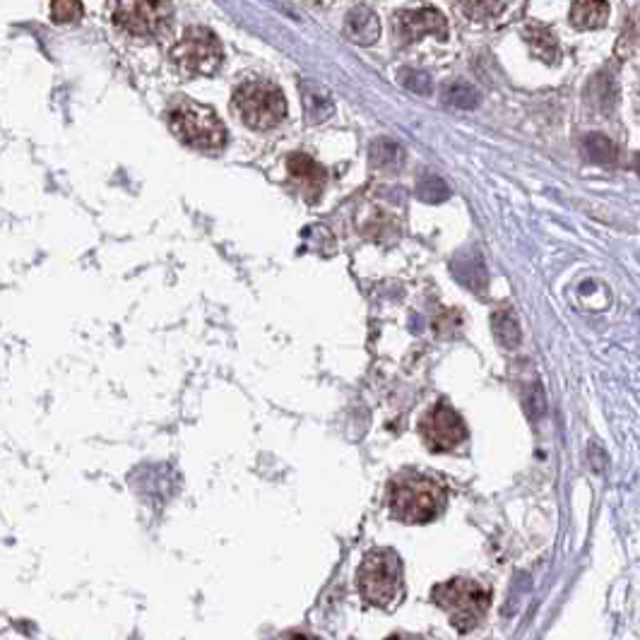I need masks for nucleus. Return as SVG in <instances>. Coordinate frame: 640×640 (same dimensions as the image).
I'll return each instance as SVG.
<instances>
[{"label":"nucleus","instance_id":"f257e3e1","mask_svg":"<svg viewBox=\"0 0 640 640\" xmlns=\"http://www.w3.org/2000/svg\"><path fill=\"white\" fill-rule=\"evenodd\" d=\"M388 506L402 523H431L446 506V491L434 479L407 475L390 484Z\"/></svg>","mask_w":640,"mask_h":640},{"label":"nucleus","instance_id":"f03ea898","mask_svg":"<svg viewBox=\"0 0 640 640\" xmlns=\"http://www.w3.org/2000/svg\"><path fill=\"white\" fill-rule=\"evenodd\" d=\"M169 125L183 145L195 147V150L217 152L227 143V128L220 116L198 102L179 99L169 109Z\"/></svg>","mask_w":640,"mask_h":640},{"label":"nucleus","instance_id":"7ed1b4c3","mask_svg":"<svg viewBox=\"0 0 640 640\" xmlns=\"http://www.w3.org/2000/svg\"><path fill=\"white\" fill-rule=\"evenodd\" d=\"M431 599L450 616V624L460 634H468L489 612L491 590L475 580L453 578L443 586H436Z\"/></svg>","mask_w":640,"mask_h":640},{"label":"nucleus","instance_id":"20e7f679","mask_svg":"<svg viewBox=\"0 0 640 640\" xmlns=\"http://www.w3.org/2000/svg\"><path fill=\"white\" fill-rule=\"evenodd\" d=\"M236 116L241 123L253 128V131H270L284 121L287 116V102H284L282 90L265 80H251L243 83L234 92L231 99Z\"/></svg>","mask_w":640,"mask_h":640},{"label":"nucleus","instance_id":"39448f33","mask_svg":"<svg viewBox=\"0 0 640 640\" xmlns=\"http://www.w3.org/2000/svg\"><path fill=\"white\" fill-rule=\"evenodd\" d=\"M172 68L181 77H207L222 65V44L214 32L205 27L188 29L169 54Z\"/></svg>","mask_w":640,"mask_h":640},{"label":"nucleus","instance_id":"423d86ee","mask_svg":"<svg viewBox=\"0 0 640 640\" xmlns=\"http://www.w3.org/2000/svg\"><path fill=\"white\" fill-rule=\"evenodd\" d=\"M359 592L373 606L393 605L402 592V568L393 551L366 554L359 568Z\"/></svg>","mask_w":640,"mask_h":640},{"label":"nucleus","instance_id":"0eeeda50","mask_svg":"<svg viewBox=\"0 0 640 640\" xmlns=\"http://www.w3.org/2000/svg\"><path fill=\"white\" fill-rule=\"evenodd\" d=\"M113 20L125 34L157 39L172 27L173 7L169 0H116Z\"/></svg>","mask_w":640,"mask_h":640},{"label":"nucleus","instance_id":"6e6552de","mask_svg":"<svg viewBox=\"0 0 640 640\" xmlns=\"http://www.w3.org/2000/svg\"><path fill=\"white\" fill-rule=\"evenodd\" d=\"M421 438L427 443L431 453H448L455 450L465 438H468V428L465 421L460 419V414L455 412L453 407L436 405L431 412L421 419L419 424Z\"/></svg>","mask_w":640,"mask_h":640},{"label":"nucleus","instance_id":"1a4fd4ad","mask_svg":"<svg viewBox=\"0 0 640 640\" xmlns=\"http://www.w3.org/2000/svg\"><path fill=\"white\" fill-rule=\"evenodd\" d=\"M393 29L399 44H414L427 34H434L441 42L448 39L446 17L431 5L409 7V10L398 13L393 20Z\"/></svg>","mask_w":640,"mask_h":640},{"label":"nucleus","instance_id":"9d476101","mask_svg":"<svg viewBox=\"0 0 640 640\" xmlns=\"http://www.w3.org/2000/svg\"><path fill=\"white\" fill-rule=\"evenodd\" d=\"M345 34L350 36L354 44L361 46H371L380 36V22L379 15L369 10V7L359 5L354 7L345 20Z\"/></svg>","mask_w":640,"mask_h":640},{"label":"nucleus","instance_id":"9b49d317","mask_svg":"<svg viewBox=\"0 0 640 640\" xmlns=\"http://www.w3.org/2000/svg\"><path fill=\"white\" fill-rule=\"evenodd\" d=\"M287 169L294 176L299 183L303 186V191L310 195V198H318V193L323 191L325 186V169L320 164H316L313 159L306 157V154H291L287 159Z\"/></svg>","mask_w":640,"mask_h":640},{"label":"nucleus","instance_id":"f8f14e48","mask_svg":"<svg viewBox=\"0 0 640 640\" xmlns=\"http://www.w3.org/2000/svg\"><path fill=\"white\" fill-rule=\"evenodd\" d=\"M609 20V3L606 0H573L571 25L576 29H599Z\"/></svg>","mask_w":640,"mask_h":640},{"label":"nucleus","instance_id":"ddd939ff","mask_svg":"<svg viewBox=\"0 0 640 640\" xmlns=\"http://www.w3.org/2000/svg\"><path fill=\"white\" fill-rule=\"evenodd\" d=\"M525 39H527V44H530L532 54L539 55L542 61L554 63L558 58L556 36L551 34L546 27H542V25H532V27H527Z\"/></svg>","mask_w":640,"mask_h":640},{"label":"nucleus","instance_id":"4468645a","mask_svg":"<svg viewBox=\"0 0 640 640\" xmlns=\"http://www.w3.org/2000/svg\"><path fill=\"white\" fill-rule=\"evenodd\" d=\"M583 150H586L587 159L595 162V164H614L616 159V147L606 135H599V133H590L583 140Z\"/></svg>","mask_w":640,"mask_h":640},{"label":"nucleus","instance_id":"2eb2a0df","mask_svg":"<svg viewBox=\"0 0 640 640\" xmlns=\"http://www.w3.org/2000/svg\"><path fill=\"white\" fill-rule=\"evenodd\" d=\"M494 332L503 347H517L520 342V325L510 310H496L494 313Z\"/></svg>","mask_w":640,"mask_h":640},{"label":"nucleus","instance_id":"dca6fc26","mask_svg":"<svg viewBox=\"0 0 640 640\" xmlns=\"http://www.w3.org/2000/svg\"><path fill=\"white\" fill-rule=\"evenodd\" d=\"M443 99H446L450 106H458V109H475L477 102H479V94H477V90L472 84L458 83V80H455V83L446 84Z\"/></svg>","mask_w":640,"mask_h":640},{"label":"nucleus","instance_id":"f3484780","mask_svg":"<svg viewBox=\"0 0 640 640\" xmlns=\"http://www.w3.org/2000/svg\"><path fill=\"white\" fill-rule=\"evenodd\" d=\"M503 5L506 0H462V13L468 15L469 20L487 22L501 15Z\"/></svg>","mask_w":640,"mask_h":640},{"label":"nucleus","instance_id":"a211bd4d","mask_svg":"<svg viewBox=\"0 0 640 640\" xmlns=\"http://www.w3.org/2000/svg\"><path fill=\"white\" fill-rule=\"evenodd\" d=\"M83 0H51V20L58 25L83 20Z\"/></svg>","mask_w":640,"mask_h":640},{"label":"nucleus","instance_id":"6ab92c4d","mask_svg":"<svg viewBox=\"0 0 640 640\" xmlns=\"http://www.w3.org/2000/svg\"><path fill=\"white\" fill-rule=\"evenodd\" d=\"M303 106L309 111V116H313L316 121L318 118H328V113H330V102L320 92H306L303 94Z\"/></svg>","mask_w":640,"mask_h":640},{"label":"nucleus","instance_id":"aec40b11","mask_svg":"<svg viewBox=\"0 0 640 640\" xmlns=\"http://www.w3.org/2000/svg\"><path fill=\"white\" fill-rule=\"evenodd\" d=\"M399 83L409 87L412 92H419V94H428L431 92V80L424 73H417V70H402L399 73Z\"/></svg>","mask_w":640,"mask_h":640},{"label":"nucleus","instance_id":"412c9836","mask_svg":"<svg viewBox=\"0 0 640 640\" xmlns=\"http://www.w3.org/2000/svg\"><path fill=\"white\" fill-rule=\"evenodd\" d=\"M634 166H635V173H638V176H640V152L634 157Z\"/></svg>","mask_w":640,"mask_h":640}]
</instances>
